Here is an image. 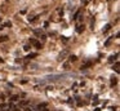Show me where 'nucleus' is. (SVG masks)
<instances>
[{
	"mask_svg": "<svg viewBox=\"0 0 120 111\" xmlns=\"http://www.w3.org/2000/svg\"><path fill=\"white\" fill-rule=\"evenodd\" d=\"M30 43H31L32 45H35V46H36L38 49H41V44H40L39 41H36V40H35V39H30Z\"/></svg>",
	"mask_w": 120,
	"mask_h": 111,
	"instance_id": "nucleus-1",
	"label": "nucleus"
},
{
	"mask_svg": "<svg viewBox=\"0 0 120 111\" xmlns=\"http://www.w3.org/2000/svg\"><path fill=\"white\" fill-rule=\"evenodd\" d=\"M34 34H35V35H38V36H39L40 39H43V40H44V39L47 38V36H45L44 34L41 32V31H39V30H34Z\"/></svg>",
	"mask_w": 120,
	"mask_h": 111,
	"instance_id": "nucleus-2",
	"label": "nucleus"
},
{
	"mask_svg": "<svg viewBox=\"0 0 120 111\" xmlns=\"http://www.w3.org/2000/svg\"><path fill=\"white\" fill-rule=\"evenodd\" d=\"M66 56H68V50H63L62 53H61L60 56H58V61H62V59L65 58Z\"/></svg>",
	"mask_w": 120,
	"mask_h": 111,
	"instance_id": "nucleus-3",
	"label": "nucleus"
},
{
	"mask_svg": "<svg viewBox=\"0 0 120 111\" xmlns=\"http://www.w3.org/2000/svg\"><path fill=\"white\" fill-rule=\"evenodd\" d=\"M117 57H119V54L115 53L114 56H111V57L109 58V61H110V62H114V61H116V59H117Z\"/></svg>",
	"mask_w": 120,
	"mask_h": 111,
	"instance_id": "nucleus-4",
	"label": "nucleus"
},
{
	"mask_svg": "<svg viewBox=\"0 0 120 111\" xmlns=\"http://www.w3.org/2000/svg\"><path fill=\"white\" fill-rule=\"evenodd\" d=\"M18 96H12V97H11V103L12 102H17V101H18Z\"/></svg>",
	"mask_w": 120,
	"mask_h": 111,
	"instance_id": "nucleus-5",
	"label": "nucleus"
},
{
	"mask_svg": "<svg viewBox=\"0 0 120 111\" xmlns=\"http://www.w3.org/2000/svg\"><path fill=\"white\" fill-rule=\"evenodd\" d=\"M76 31H78V34H81V32L84 31V26H81V25H80L78 28H76Z\"/></svg>",
	"mask_w": 120,
	"mask_h": 111,
	"instance_id": "nucleus-6",
	"label": "nucleus"
},
{
	"mask_svg": "<svg viewBox=\"0 0 120 111\" xmlns=\"http://www.w3.org/2000/svg\"><path fill=\"white\" fill-rule=\"evenodd\" d=\"M21 106L22 107H27L29 106V101H21Z\"/></svg>",
	"mask_w": 120,
	"mask_h": 111,
	"instance_id": "nucleus-7",
	"label": "nucleus"
},
{
	"mask_svg": "<svg viewBox=\"0 0 120 111\" xmlns=\"http://www.w3.org/2000/svg\"><path fill=\"white\" fill-rule=\"evenodd\" d=\"M112 69H114V70H115V71H116V72H119V63H117V62H116V63L114 65V67H112Z\"/></svg>",
	"mask_w": 120,
	"mask_h": 111,
	"instance_id": "nucleus-8",
	"label": "nucleus"
},
{
	"mask_svg": "<svg viewBox=\"0 0 120 111\" xmlns=\"http://www.w3.org/2000/svg\"><path fill=\"white\" fill-rule=\"evenodd\" d=\"M90 65H92L90 62H86V63H84L83 66H81V69H86V67H89V66H90Z\"/></svg>",
	"mask_w": 120,
	"mask_h": 111,
	"instance_id": "nucleus-9",
	"label": "nucleus"
},
{
	"mask_svg": "<svg viewBox=\"0 0 120 111\" xmlns=\"http://www.w3.org/2000/svg\"><path fill=\"white\" fill-rule=\"evenodd\" d=\"M111 84H112V85L116 84V77H112V79H111Z\"/></svg>",
	"mask_w": 120,
	"mask_h": 111,
	"instance_id": "nucleus-10",
	"label": "nucleus"
},
{
	"mask_svg": "<svg viewBox=\"0 0 120 111\" xmlns=\"http://www.w3.org/2000/svg\"><path fill=\"white\" fill-rule=\"evenodd\" d=\"M110 28H111V25H107L106 27H105V30H103V31H105V32H106V31H109Z\"/></svg>",
	"mask_w": 120,
	"mask_h": 111,
	"instance_id": "nucleus-11",
	"label": "nucleus"
},
{
	"mask_svg": "<svg viewBox=\"0 0 120 111\" xmlns=\"http://www.w3.org/2000/svg\"><path fill=\"white\" fill-rule=\"evenodd\" d=\"M63 67H65V69H68V67H70V63H68V62H66V63L63 65Z\"/></svg>",
	"mask_w": 120,
	"mask_h": 111,
	"instance_id": "nucleus-12",
	"label": "nucleus"
},
{
	"mask_svg": "<svg viewBox=\"0 0 120 111\" xmlns=\"http://www.w3.org/2000/svg\"><path fill=\"white\" fill-rule=\"evenodd\" d=\"M70 59H71V61H76L78 58H76V56H71V57H70Z\"/></svg>",
	"mask_w": 120,
	"mask_h": 111,
	"instance_id": "nucleus-13",
	"label": "nucleus"
},
{
	"mask_svg": "<svg viewBox=\"0 0 120 111\" xmlns=\"http://www.w3.org/2000/svg\"><path fill=\"white\" fill-rule=\"evenodd\" d=\"M5 40H8V38H7V36H3V38L0 39V41H5Z\"/></svg>",
	"mask_w": 120,
	"mask_h": 111,
	"instance_id": "nucleus-14",
	"label": "nucleus"
},
{
	"mask_svg": "<svg viewBox=\"0 0 120 111\" xmlns=\"http://www.w3.org/2000/svg\"><path fill=\"white\" fill-rule=\"evenodd\" d=\"M35 56H36V54H35V53H31V54H30V56H29V57H27V58H31V57H35Z\"/></svg>",
	"mask_w": 120,
	"mask_h": 111,
	"instance_id": "nucleus-15",
	"label": "nucleus"
},
{
	"mask_svg": "<svg viewBox=\"0 0 120 111\" xmlns=\"http://www.w3.org/2000/svg\"><path fill=\"white\" fill-rule=\"evenodd\" d=\"M5 26H7V27H11L12 23H11V22H7V23H5Z\"/></svg>",
	"mask_w": 120,
	"mask_h": 111,
	"instance_id": "nucleus-16",
	"label": "nucleus"
},
{
	"mask_svg": "<svg viewBox=\"0 0 120 111\" xmlns=\"http://www.w3.org/2000/svg\"><path fill=\"white\" fill-rule=\"evenodd\" d=\"M41 111H49V110H48V108H47V107H44V108H43V110H41Z\"/></svg>",
	"mask_w": 120,
	"mask_h": 111,
	"instance_id": "nucleus-17",
	"label": "nucleus"
},
{
	"mask_svg": "<svg viewBox=\"0 0 120 111\" xmlns=\"http://www.w3.org/2000/svg\"><path fill=\"white\" fill-rule=\"evenodd\" d=\"M32 111H41V110H39V108H35V110H32Z\"/></svg>",
	"mask_w": 120,
	"mask_h": 111,
	"instance_id": "nucleus-18",
	"label": "nucleus"
},
{
	"mask_svg": "<svg viewBox=\"0 0 120 111\" xmlns=\"http://www.w3.org/2000/svg\"><path fill=\"white\" fill-rule=\"evenodd\" d=\"M0 62H3V59H1V58H0Z\"/></svg>",
	"mask_w": 120,
	"mask_h": 111,
	"instance_id": "nucleus-19",
	"label": "nucleus"
},
{
	"mask_svg": "<svg viewBox=\"0 0 120 111\" xmlns=\"http://www.w3.org/2000/svg\"><path fill=\"white\" fill-rule=\"evenodd\" d=\"M0 21H1V18H0Z\"/></svg>",
	"mask_w": 120,
	"mask_h": 111,
	"instance_id": "nucleus-20",
	"label": "nucleus"
}]
</instances>
